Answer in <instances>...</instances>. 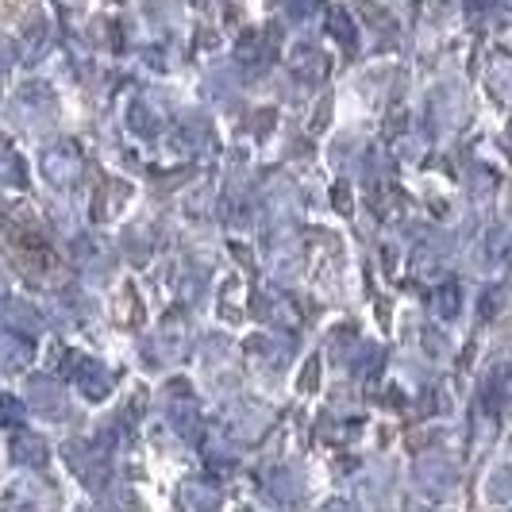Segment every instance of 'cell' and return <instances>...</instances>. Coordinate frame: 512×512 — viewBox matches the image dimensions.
Segmentation results:
<instances>
[{
    "label": "cell",
    "mask_w": 512,
    "mask_h": 512,
    "mask_svg": "<svg viewBox=\"0 0 512 512\" xmlns=\"http://www.w3.org/2000/svg\"><path fill=\"white\" fill-rule=\"evenodd\" d=\"M332 31H339V39H343L347 47L355 43V27H351V20H347V12H343V8H335L332 12Z\"/></svg>",
    "instance_id": "obj_1"
}]
</instances>
